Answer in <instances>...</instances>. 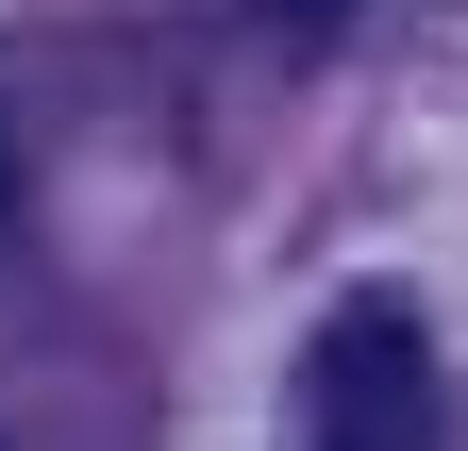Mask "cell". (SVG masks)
<instances>
[{
  "mask_svg": "<svg viewBox=\"0 0 468 451\" xmlns=\"http://www.w3.org/2000/svg\"><path fill=\"white\" fill-rule=\"evenodd\" d=\"M302 435L318 451H435V351L401 301H335L318 368H302Z\"/></svg>",
  "mask_w": 468,
  "mask_h": 451,
  "instance_id": "6da1fadb",
  "label": "cell"
},
{
  "mask_svg": "<svg viewBox=\"0 0 468 451\" xmlns=\"http://www.w3.org/2000/svg\"><path fill=\"white\" fill-rule=\"evenodd\" d=\"M0 201H17V134H0Z\"/></svg>",
  "mask_w": 468,
  "mask_h": 451,
  "instance_id": "3957f363",
  "label": "cell"
},
{
  "mask_svg": "<svg viewBox=\"0 0 468 451\" xmlns=\"http://www.w3.org/2000/svg\"><path fill=\"white\" fill-rule=\"evenodd\" d=\"M268 17H284V34H335V17H351V0H268Z\"/></svg>",
  "mask_w": 468,
  "mask_h": 451,
  "instance_id": "7a4b0ae2",
  "label": "cell"
}]
</instances>
